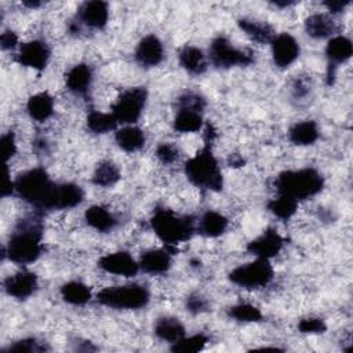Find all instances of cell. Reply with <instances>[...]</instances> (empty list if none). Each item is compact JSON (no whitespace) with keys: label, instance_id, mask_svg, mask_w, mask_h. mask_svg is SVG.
Here are the masks:
<instances>
[{"label":"cell","instance_id":"obj_1","mask_svg":"<svg viewBox=\"0 0 353 353\" xmlns=\"http://www.w3.org/2000/svg\"><path fill=\"white\" fill-rule=\"evenodd\" d=\"M14 192L37 210H68L79 205L84 199L79 185L55 183L41 167L22 172L14 181Z\"/></svg>","mask_w":353,"mask_h":353},{"label":"cell","instance_id":"obj_2","mask_svg":"<svg viewBox=\"0 0 353 353\" xmlns=\"http://www.w3.org/2000/svg\"><path fill=\"white\" fill-rule=\"evenodd\" d=\"M43 223L33 214L21 219L10 236L7 247L3 248V256L18 265L34 262L43 251Z\"/></svg>","mask_w":353,"mask_h":353},{"label":"cell","instance_id":"obj_3","mask_svg":"<svg viewBox=\"0 0 353 353\" xmlns=\"http://www.w3.org/2000/svg\"><path fill=\"white\" fill-rule=\"evenodd\" d=\"M186 178L197 188L221 192L223 188V176L215 159L210 142L185 163Z\"/></svg>","mask_w":353,"mask_h":353},{"label":"cell","instance_id":"obj_4","mask_svg":"<svg viewBox=\"0 0 353 353\" xmlns=\"http://www.w3.org/2000/svg\"><path fill=\"white\" fill-rule=\"evenodd\" d=\"M274 186L279 194H285L299 201L320 193L324 186V178L314 168L290 170L277 175Z\"/></svg>","mask_w":353,"mask_h":353},{"label":"cell","instance_id":"obj_5","mask_svg":"<svg viewBox=\"0 0 353 353\" xmlns=\"http://www.w3.org/2000/svg\"><path fill=\"white\" fill-rule=\"evenodd\" d=\"M150 226L157 237L168 247L176 245L192 237L194 232V221L188 215H176L172 210H156L150 218Z\"/></svg>","mask_w":353,"mask_h":353},{"label":"cell","instance_id":"obj_6","mask_svg":"<svg viewBox=\"0 0 353 353\" xmlns=\"http://www.w3.org/2000/svg\"><path fill=\"white\" fill-rule=\"evenodd\" d=\"M150 294L146 287L139 284H127L106 287L97 294V301L112 309L135 310L149 303Z\"/></svg>","mask_w":353,"mask_h":353},{"label":"cell","instance_id":"obj_7","mask_svg":"<svg viewBox=\"0 0 353 353\" xmlns=\"http://www.w3.org/2000/svg\"><path fill=\"white\" fill-rule=\"evenodd\" d=\"M273 279V268L269 259L256 258L252 262L237 266L229 273V280L247 290H256L268 285Z\"/></svg>","mask_w":353,"mask_h":353},{"label":"cell","instance_id":"obj_8","mask_svg":"<svg viewBox=\"0 0 353 353\" xmlns=\"http://www.w3.org/2000/svg\"><path fill=\"white\" fill-rule=\"evenodd\" d=\"M210 61L215 68L247 66L252 63L254 54L250 50H240L234 47L226 37L218 36L210 46Z\"/></svg>","mask_w":353,"mask_h":353},{"label":"cell","instance_id":"obj_9","mask_svg":"<svg viewBox=\"0 0 353 353\" xmlns=\"http://www.w3.org/2000/svg\"><path fill=\"white\" fill-rule=\"evenodd\" d=\"M148 99V91L145 87L130 88L116 99L112 106V114L116 117L117 123L134 124L142 114Z\"/></svg>","mask_w":353,"mask_h":353},{"label":"cell","instance_id":"obj_10","mask_svg":"<svg viewBox=\"0 0 353 353\" xmlns=\"http://www.w3.org/2000/svg\"><path fill=\"white\" fill-rule=\"evenodd\" d=\"M353 54V46L352 41L345 36H334L328 40L325 47V57H327V84L332 85L336 77V69L341 63L350 59Z\"/></svg>","mask_w":353,"mask_h":353},{"label":"cell","instance_id":"obj_11","mask_svg":"<svg viewBox=\"0 0 353 353\" xmlns=\"http://www.w3.org/2000/svg\"><path fill=\"white\" fill-rule=\"evenodd\" d=\"M272 58L277 68L285 69L299 57V44L290 33H280L270 41Z\"/></svg>","mask_w":353,"mask_h":353},{"label":"cell","instance_id":"obj_12","mask_svg":"<svg viewBox=\"0 0 353 353\" xmlns=\"http://www.w3.org/2000/svg\"><path fill=\"white\" fill-rule=\"evenodd\" d=\"M51 51L43 40H30L21 46L17 54V62L22 66L43 70L50 61Z\"/></svg>","mask_w":353,"mask_h":353},{"label":"cell","instance_id":"obj_13","mask_svg":"<svg viewBox=\"0 0 353 353\" xmlns=\"http://www.w3.org/2000/svg\"><path fill=\"white\" fill-rule=\"evenodd\" d=\"M98 265L102 270L123 277H132L139 270V263L125 251L106 254L99 259Z\"/></svg>","mask_w":353,"mask_h":353},{"label":"cell","instance_id":"obj_14","mask_svg":"<svg viewBox=\"0 0 353 353\" xmlns=\"http://www.w3.org/2000/svg\"><path fill=\"white\" fill-rule=\"evenodd\" d=\"M283 245H284V239L279 234L277 230L269 228L263 230L261 236H258L256 239L248 243L247 251L255 255L256 258L270 259L281 251Z\"/></svg>","mask_w":353,"mask_h":353},{"label":"cell","instance_id":"obj_15","mask_svg":"<svg viewBox=\"0 0 353 353\" xmlns=\"http://www.w3.org/2000/svg\"><path fill=\"white\" fill-rule=\"evenodd\" d=\"M109 19L108 3L92 0L83 3L77 10V22L91 29H102Z\"/></svg>","mask_w":353,"mask_h":353},{"label":"cell","instance_id":"obj_16","mask_svg":"<svg viewBox=\"0 0 353 353\" xmlns=\"http://www.w3.org/2000/svg\"><path fill=\"white\" fill-rule=\"evenodd\" d=\"M164 58V47L154 34H148L138 43L135 48V59L141 66L153 68L161 63Z\"/></svg>","mask_w":353,"mask_h":353},{"label":"cell","instance_id":"obj_17","mask_svg":"<svg viewBox=\"0 0 353 353\" xmlns=\"http://www.w3.org/2000/svg\"><path fill=\"white\" fill-rule=\"evenodd\" d=\"M4 291L15 299H26L37 290V276L32 272L22 270L4 280Z\"/></svg>","mask_w":353,"mask_h":353},{"label":"cell","instance_id":"obj_18","mask_svg":"<svg viewBox=\"0 0 353 353\" xmlns=\"http://www.w3.org/2000/svg\"><path fill=\"white\" fill-rule=\"evenodd\" d=\"M66 87L76 95H84L92 83V70L87 63L74 65L65 77Z\"/></svg>","mask_w":353,"mask_h":353},{"label":"cell","instance_id":"obj_19","mask_svg":"<svg viewBox=\"0 0 353 353\" xmlns=\"http://www.w3.org/2000/svg\"><path fill=\"white\" fill-rule=\"evenodd\" d=\"M338 26L327 14H312L305 19V32L313 39L334 37Z\"/></svg>","mask_w":353,"mask_h":353},{"label":"cell","instance_id":"obj_20","mask_svg":"<svg viewBox=\"0 0 353 353\" xmlns=\"http://www.w3.org/2000/svg\"><path fill=\"white\" fill-rule=\"evenodd\" d=\"M139 269L150 274H161L171 266V255L167 250H149L141 255Z\"/></svg>","mask_w":353,"mask_h":353},{"label":"cell","instance_id":"obj_21","mask_svg":"<svg viewBox=\"0 0 353 353\" xmlns=\"http://www.w3.org/2000/svg\"><path fill=\"white\" fill-rule=\"evenodd\" d=\"M179 63L190 74L199 76L207 69V58L204 52L194 46H185L179 51Z\"/></svg>","mask_w":353,"mask_h":353},{"label":"cell","instance_id":"obj_22","mask_svg":"<svg viewBox=\"0 0 353 353\" xmlns=\"http://www.w3.org/2000/svg\"><path fill=\"white\" fill-rule=\"evenodd\" d=\"M26 110L33 120L46 121L54 113V99L46 91L37 92L28 99Z\"/></svg>","mask_w":353,"mask_h":353},{"label":"cell","instance_id":"obj_23","mask_svg":"<svg viewBox=\"0 0 353 353\" xmlns=\"http://www.w3.org/2000/svg\"><path fill=\"white\" fill-rule=\"evenodd\" d=\"M114 141L120 149L124 152H137L145 145V134L141 128L135 125H125L116 131Z\"/></svg>","mask_w":353,"mask_h":353},{"label":"cell","instance_id":"obj_24","mask_svg":"<svg viewBox=\"0 0 353 353\" xmlns=\"http://www.w3.org/2000/svg\"><path fill=\"white\" fill-rule=\"evenodd\" d=\"M154 334L159 339L175 343L185 336V327L176 317H160L154 324Z\"/></svg>","mask_w":353,"mask_h":353},{"label":"cell","instance_id":"obj_25","mask_svg":"<svg viewBox=\"0 0 353 353\" xmlns=\"http://www.w3.org/2000/svg\"><path fill=\"white\" fill-rule=\"evenodd\" d=\"M237 25L250 39H252L254 41H258L261 44H265V43L270 44V41L276 36L274 29L269 23L262 22V21L243 18V19L237 21Z\"/></svg>","mask_w":353,"mask_h":353},{"label":"cell","instance_id":"obj_26","mask_svg":"<svg viewBox=\"0 0 353 353\" xmlns=\"http://www.w3.org/2000/svg\"><path fill=\"white\" fill-rule=\"evenodd\" d=\"M319 137H320L319 127L313 120H303V121L295 123L288 132L290 141L298 146L313 145L319 139Z\"/></svg>","mask_w":353,"mask_h":353},{"label":"cell","instance_id":"obj_27","mask_svg":"<svg viewBox=\"0 0 353 353\" xmlns=\"http://www.w3.org/2000/svg\"><path fill=\"white\" fill-rule=\"evenodd\" d=\"M85 222L88 226L95 229L97 232L106 233L114 229L117 225V219L110 214L109 210H106L102 205H92L90 207L84 214Z\"/></svg>","mask_w":353,"mask_h":353},{"label":"cell","instance_id":"obj_28","mask_svg":"<svg viewBox=\"0 0 353 353\" xmlns=\"http://www.w3.org/2000/svg\"><path fill=\"white\" fill-rule=\"evenodd\" d=\"M229 221L225 215L216 211H205L199 221V232L205 237H218L228 229Z\"/></svg>","mask_w":353,"mask_h":353},{"label":"cell","instance_id":"obj_29","mask_svg":"<svg viewBox=\"0 0 353 353\" xmlns=\"http://www.w3.org/2000/svg\"><path fill=\"white\" fill-rule=\"evenodd\" d=\"M203 125L201 112L188 108H178L174 119V128L179 132H196Z\"/></svg>","mask_w":353,"mask_h":353},{"label":"cell","instance_id":"obj_30","mask_svg":"<svg viewBox=\"0 0 353 353\" xmlns=\"http://www.w3.org/2000/svg\"><path fill=\"white\" fill-rule=\"evenodd\" d=\"M61 295L70 305H84L91 299V290L80 281H69L61 287Z\"/></svg>","mask_w":353,"mask_h":353},{"label":"cell","instance_id":"obj_31","mask_svg":"<svg viewBox=\"0 0 353 353\" xmlns=\"http://www.w3.org/2000/svg\"><path fill=\"white\" fill-rule=\"evenodd\" d=\"M119 179H120V171L117 165L109 160L101 161L95 167V171L92 174V182L97 186H102V188L113 186Z\"/></svg>","mask_w":353,"mask_h":353},{"label":"cell","instance_id":"obj_32","mask_svg":"<svg viewBox=\"0 0 353 353\" xmlns=\"http://www.w3.org/2000/svg\"><path fill=\"white\" fill-rule=\"evenodd\" d=\"M117 120L112 113H102L92 110L87 116V127L90 131L95 134H106L109 131L116 130Z\"/></svg>","mask_w":353,"mask_h":353},{"label":"cell","instance_id":"obj_33","mask_svg":"<svg viewBox=\"0 0 353 353\" xmlns=\"http://www.w3.org/2000/svg\"><path fill=\"white\" fill-rule=\"evenodd\" d=\"M268 208L277 218L287 221L295 214V211L298 208V201L285 194H279L276 199H272L268 203Z\"/></svg>","mask_w":353,"mask_h":353},{"label":"cell","instance_id":"obj_34","mask_svg":"<svg viewBox=\"0 0 353 353\" xmlns=\"http://www.w3.org/2000/svg\"><path fill=\"white\" fill-rule=\"evenodd\" d=\"M208 343V336L204 334H196L192 336H183L178 342H175L171 347L172 352L176 353H196L204 349V346Z\"/></svg>","mask_w":353,"mask_h":353},{"label":"cell","instance_id":"obj_35","mask_svg":"<svg viewBox=\"0 0 353 353\" xmlns=\"http://www.w3.org/2000/svg\"><path fill=\"white\" fill-rule=\"evenodd\" d=\"M229 316L237 321L243 323H255L262 320V313L261 310L250 303H239L230 307Z\"/></svg>","mask_w":353,"mask_h":353},{"label":"cell","instance_id":"obj_36","mask_svg":"<svg viewBox=\"0 0 353 353\" xmlns=\"http://www.w3.org/2000/svg\"><path fill=\"white\" fill-rule=\"evenodd\" d=\"M47 347L44 343L39 342L36 338H25L14 342L8 347H6L3 352H18V353H39L44 352Z\"/></svg>","mask_w":353,"mask_h":353},{"label":"cell","instance_id":"obj_37","mask_svg":"<svg viewBox=\"0 0 353 353\" xmlns=\"http://www.w3.org/2000/svg\"><path fill=\"white\" fill-rule=\"evenodd\" d=\"M298 330L302 334H323L327 330V325L323 319L306 317L298 323Z\"/></svg>","mask_w":353,"mask_h":353},{"label":"cell","instance_id":"obj_38","mask_svg":"<svg viewBox=\"0 0 353 353\" xmlns=\"http://www.w3.org/2000/svg\"><path fill=\"white\" fill-rule=\"evenodd\" d=\"M179 156V150L175 145L170 143V142H164L160 143L156 148V157L163 163V164H171L174 163Z\"/></svg>","mask_w":353,"mask_h":353},{"label":"cell","instance_id":"obj_39","mask_svg":"<svg viewBox=\"0 0 353 353\" xmlns=\"http://www.w3.org/2000/svg\"><path fill=\"white\" fill-rule=\"evenodd\" d=\"M205 106V101L201 95L194 94V92H186L178 99V108H188V109H194L199 112H203Z\"/></svg>","mask_w":353,"mask_h":353},{"label":"cell","instance_id":"obj_40","mask_svg":"<svg viewBox=\"0 0 353 353\" xmlns=\"http://www.w3.org/2000/svg\"><path fill=\"white\" fill-rule=\"evenodd\" d=\"M186 309L193 314H199V313L208 310V302L201 295L192 294L186 299Z\"/></svg>","mask_w":353,"mask_h":353},{"label":"cell","instance_id":"obj_41","mask_svg":"<svg viewBox=\"0 0 353 353\" xmlns=\"http://www.w3.org/2000/svg\"><path fill=\"white\" fill-rule=\"evenodd\" d=\"M1 150H3V156L4 160L8 161L11 157H14V154L17 153V143H15V135L14 132H6L1 137Z\"/></svg>","mask_w":353,"mask_h":353},{"label":"cell","instance_id":"obj_42","mask_svg":"<svg viewBox=\"0 0 353 353\" xmlns=\"http://www.w3.org/2000/svg\"><path fill=\"white\" fill-rule=\"evenodd\" d=\"M18 44V36L12 30H4L0 36V46L3 50H12Z\"/></svg>","mask_w":353,"mask_h":353},{"label":"cell","instance_id":"obj_43","mask_svg":"<svg viewBox=\"0 0 353 353\" xmlns=\"http://www.w3.org/2000/svg\"><path fill=\"white\" fill-rule=\"evenodd\" d=\"M309 91H310V85L306 79L299 77L295 80V83L292 85V92H294L295 98H303L309 94Z\"/></svg>","mask_w":353,"mask_h":353},{"label":"cell","instance_id":"obj_44","mask_svg":"<svg viewBox=\"0 0 353 353\" xmlns=\"http://www.w3.org/2000/svg\"><path fill=\"white\" fill-rule=\"evenodd\" d=\"M323 4L331 14H338L342 12L350 4V0H325Z\"/></svg>","mask_w":353,"mask_h":353},{"label":"cell","instance_id":"obj_45","mask_svg":"<svg viewBox=\"0 0 353 353\" xmlns=\"http://www.w3.org/2000/svg\"><path fill=\"white\" fill-rule=\"evenodd\" d=\"M11 193H14V182H12L11 178H10L8 167L6 165V176H4V186H3L1 194H3V197H7V196H10Z\"/></svg>","mask_w":353,"mask_h":353},{"label":"cell","instance_id":"obj_46","mask_svg":"<svg viewBox=\"0 0 353 353\" xmlns=\"http://www.w3.org/2000/svg\"><path fill=\"white\" fill-rule=\"evenodd\" d=\"M229 165H230V167H241V165H244V160H243V157L239 156V154H230V157H229Z\"/></svg>","mask_w":353,"mask_h":353},{"label":"cell","instance_id":"obj_47","mask_svg":"<svg viewBox=\"0 0 353 353\" xmlns=\"http://www.w3.org/2000/svg\"><path fill=\"white\" fill-rule=\"evenodd\" d=\"M273 3V6H276V7H280V8H285V7H288V6H294V4H296V1H285V0H276V1H272Z\"/></svg>","mask_w":353,"mask_h":353},{"label":"cell","instance_id":"obj_48","mask_svg":"<svg viewBox=\"0 0 353 353\" xmlns=\"http://www.w3.org/2000/svg\"><path fill=\"white\" fill-rule=\"evenodd\" d=\"M23 6L29 7V8H37L41 6L40 1H23Z\"/></svg>","mask_w":353,"mask_h":353}]
</instances>
